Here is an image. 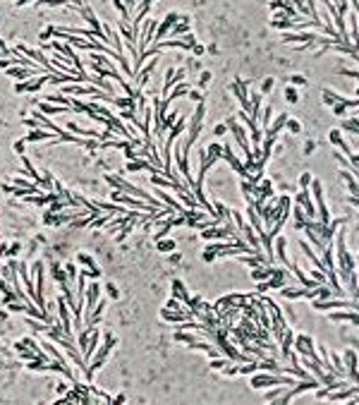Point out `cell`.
I'll use <instances>...</instances> for the list:
<instances>
[{
	"instance_id": "6da1fadb",
	"label": "cell",
	"mask_w": 359,
	"mask_h": 405,
	"mask_svg": "<svg viewBox=\"0 0 359 405\" xmlns=\"http://www.w3.org/2000/svg\"><path fill=\"white\" fill-rule=\"evenodd\" d=\"M345 233H347V230L337 228L335 240H333V250H335V269H340L342 281L357 271V262L352 259V252H347V245H345Z\"/></svg>"
},
{
	"instance_id": "7a4b0ae2",
	"label": "cell",
	"mask_w": 359,
	"mask_h": 405,
	"mask_svg": "<svg viewBox=\"0 0 359 405\" xmlns=\"http://www.w3.org/2000/svg\"><path fill=\"white\" fill-rule=\"evenodd\" d=\"M299 381L297 376H283V374H275V372H256L254 376H251V381H249V386L251 388H271V386H290L292 388L294 383Z\"/></svg>"
},
{
	"instance_id": "3957f363",
	"label": "cell",
	"mask_w": 359,
	"mask_h": 405,
	"mask_svg": "<svg viewBox=\"0 0 359 405\" xmlns=\"http://www.w3.org/2000/svg\"><path fill=\"white\" fill-rule=\"evenodd\" d=\"M204 115H206V106L204 103H199L196 106V110L192 113V118H189V122H187V132H185V146H194L196 142H199V137H201V130H204Z\"/></svg>"
},
{
	"instance_id": "277c9868",
	"label": "cell",
	"mask_w": 359,
	"mask_h": 405,
	"mask_svg": "<svg viewBox=\"0 0 359 405\" xmlns=\"http://www.w3.org/2000/svg\"><path fill=\"white\" fill-rule=\"evenodd\" d=\"M106 182L113 185L115 189H122V192L132 194V197H139V199H144V201H149V204L156 207V209H168V207H161V199H153L151 194H146V192H144L142 187H134L132 182H127V180H122V177H118V175H106Z\"/></svg>"
},
{
	"instance_id": "5b68a950",
	"label": "cell",
	"mask_w": 359,
	"mask_h": 405,
	"mask_svg": "<svg viewBox=\"0 0 359 405\" xmlns=\"http://www.w3.org/2000/svg\"><path fill=\"white\" fill-rule=\"evenodd\" d=\"M110 199L115 201V204H120V207H130V209H142V211H146V214H158V211H165V209H156L151 207L149 201H142V199L132 197V194H127V192H122V189H113L110 192ZM170 209V207H168ZM175 211V209H173Z\"/></svg>"
},
{
	"instance_id": "8992f818",
	"label": "cell",
	"mask_w": 359,
	"mask_h": 405,
	"mask_svg": "<svg viewBox=\"0 0 359 405\" xmlns=\"http://www.w3.org/2000/svg\"><path fill=\"white\" fill-rule=\"evenodd\" d=\"M113 348H115V336L106 333V343H103V345H98L96 352H94V360H91V364H89L87 369H84V376H87V381H91L94 372L103 367V362L108 360V355H110V350H113Z\"/></svg>"
},
{
	"instance_id": "52a82bcc",
	"label": "cell",
	"mask_w": 359,
	"mask_h": 405,
	"mask_svg": "<svg viewBox=\"0 0 359 405\" xmlns=\"http://www.w3.org/2000/svg\"><path fill=\"white\" fill-rule=\"evenodd\" d=\"M294 345V352L299 355V357H309V360H316L321 362V357L316 355V348H314V338L309 336V333H297L292 340Z\"/></svg>"
},
{
	"instance_id": "ba28073f",
	"label": "cell",
	"mask_w": 359,
	"mask_h": 405,
	"mask_svg": "<svg viewBox=\"0 0 359 405\" xmlns=\"http://www.w3.org/2000/svg\"><path fill=\"white\" fill-rule=\"evenodd\" d=\"M230 91H232V94H235V99L239 101L242 110H247V113H249V110H251V101H249V82H244V79H235V82L230 84Z\"/></svg>"
},
{
	"instance_id": "9c48e42d",
	"label": "cell",
	"mask_w": 359,
	"mask_h": 405,
	"mask_svg": "<svg viewBox=\"0 0 359 405\" xmlns=\"http://www.w3.org/2000/svg\"><path fill=\"white\" fill-rule=\"evenodd\" d=\"M342 362H345V372H347V379H352L354 383H359V357L354 348H347L342 352Z\"/></svg>"
},
{
	"instance_id": "30bf717a",
	"label": "cell",
	"mask_w": 359,
	"mask_h": 405,
	"mask_svg": "<svg viewBox=\"0 0 359 405\" xmlns=\"http://www.w3.org/2000/svg\"><path fill=\"white\" fill-rule=\"evenodd\" d=\"M294 207H302L306 211L309 219L316 221V207H314V197H311V189H299L294 194Z\"/></svg>"
},
{
	"instance_id": "8fae6325",
	"label": "cell",
	"mask_w": 359,
	"mask_h": 405,
	"mask_svg": "<svg viewBox=\"0 0 359 405\" xmlns=\"http://www.w3.org/2000/svg\"><path fill=\"white\" fill-rule=\"evenodd\" d=\"M34 271H36V285H34V288H36V297H34V300H36V305L46 312V295H44V274L46 271H44V262L34 264Z\"/></svg>"
},
{
	"instance_id": "7c38bea8",
	"label": "cell",
	"mask_w": 359,
	"mask_h": 405,
	"mask_svg": "<svg viewBox=\"0 0 359 405\" xmlns=\"http://www.w3.org/2000/svg\"><path fill=\"white\" fill-rule=\"evenodd\" d=\"M177 20H180V15H177V12H168V15H165V20L161 22V27H156L153 41H156V44H158V41H163L165 36L170 34V29L175 27V22H177Z\"/></svg>"
},
{
	"instance_id": "4fadbf2b",
	"label": "cell",
	"mask_w": 359,
	"mask_h": 405,
	"mask_svg": "<svg viewBox=\"0 0 359 405\" xmlns=\"http://www.w3.org/2000/svg\"><path fill=\"white\" fill-rule=\"evenodd\" d=\"M287 118H290L287 113H280V115H278L275 120H271V125H268V127L263 130V137H266V139H271V142H275V139H278V134L285 130V125H287Z\"/></svg>"
},
{
	"instance_id": "5bb4252c",
	"label": "cell",
	"mask_w": 359,
	"mask_h": 405,
	"mask_svg": "<svg viewBox=\"0 0 359 405\" xmlns=\"http://www.w3.org/2000/svg\"><path fill=\"white\" fill-rule=\"evenodd\" d=\"M337 175H340V180L345 182V187H347L349 194L359 199V180L354 177V173H352V170H347V168H342V170H340Z\"/></svg>"
},
{
	"instance_id": "9a60e30c",
	"label": "cell",
	"mask_w": 359,
	"mask_h": 405,
	"mask_svg": "<svg viewBox=\"0 0 359 405\" xmlns=\"http://www.w3.org/2000/svg\"><path fill=\"white\" fill-rule=\"evenodd\" d=\"M98 293H101V285H98L96 281L87 285V312H84V319L91 317V312H94V307H96V302H98Z\"/></svg>"
},
{
	"instance_id": "2e32d148",
	"label": "cell",
	"mask_w": 359,
	"mask_h": 405,
	"mask_svg": "<svg viewBox=\"0 0 359 405\" xmlns=\"http://www.w3.org/2000/svg\"><path fill=\"white\" fill-rule=\"evenodd\" d=\"M273 271H275V266L273 264H259V266H254L249 271L251 281H256V283H261V281H268L273 276Z\"/></svg>"
},
{
	"instance_id": "e0dca14e",
	"label": "cell",
	"mask_w": 359,
	"mask_h": 405,
	"mask_svg": "<svg viewBox=\"0 0 359 405\" xmlns=\"http://www.w3.org/2000/svg\"><path fill=\"white\" fill-rule=\"evenodd\" d=\"M328 142H330V144H335L337 149H340V151L345 153L347 158L352 156V149H349V144L345 142V137H342V130H330V132H328Z\"/></svg>"
},
{
	"instance_id": "ac0fdd59",
	"label": "cell",
	"mask_w": 359,
	"mask_h": 405,
	"mask_svg": "<svg viewBox=\"0 0 359 405\" xmlns=\"http://www.w3.org/2000/svg\"><path fill=\"white\" fill-rule=\"evenodd\" d=\"M139 170H149V173H158L156 168H153L146 158H134V161H130L127 163V173H139Z\"/></svg>"
},
{
	"instance_id": "d6986e66",
	"label": "cell",
	"mask_w": 359,
	"mask_h": 405,
	"mask_svg": "<svg viewBox=\"0 0 359 405\" xmlns=\"http://www.w3.org/2000/svg\"><path fill=\"white\" fill-rule=\"evenodd\" d=\"M51 137H55V132L46 130V127H34L24 139H27V142H44V139H51Z\"/></svg>"
},
{
	"instance_id": "ffe728a7",
	"label": "cell",
	"mask_w": 359,
	"mask_h": 405,
	"mask_svg": "<svg viewBox=\"0 0 359 405\" xmlns=\"http://www.w3.org/2000/svg\"><path fill=\"white\" fill-rule=\"evenodd\" d=\"M98 338H101V333H98V329L94 326L91 329V336H89V345H87V350H84V360H91L94 357V352H96V348H98Z\"/></svg>"
},
{
	"instance_id": "44dd1931",
	"label": "cell",
	"mask_w": 359,
	"mask_h": 405,
	"mask_svg": "<svg viewBox=\"0 0 359 405\" xmlns=\"http://www.w3.org/2000/svg\"><path fill=\"white\" fill-rule=\"evenodd\" d=\"M292 340H294V329H287L283 338L278 340V343H280V352H283V357H287V355L292 352Z\"/></svg>"
},
{
	"instance_id": "7402d4cb",
	"label": "cell",
	"mask_w": 359,
	"mask_h": 405,
	"mask_svg": "<svg viewBox=\"0 0 359 405\" xmlns=\"http://www.w3.org/2000/svg\"><path fill=\"white\" fill-rule=\"evenodd\" d=\"M146 158H149V163H151L158 173H163V158L158 156V149H156V144L153 142L149 144V156H146Z\"/></svg>"
},
{
	"instance_id": "603a6c76",
	"label": "cell",
	"mask_w": 359,
	"mask_h": 405,
	"mask_svg": "<svg viewBox=\"0 0 359 405\" xmlns=\"http://www.w3.org/2000/svg\"><path fill=\"white\" fill-rule=\"evenodd\" d=\"M39 110H41L44 115H58V113H75V108H70V106H51V103H41V106H39Z\"/></svg>"
},
{
	"instance_id": "cb8c5ba5",
	"label": "cell",
	"mask_w": 359,
	"mask_h": 405,
	"mask_svg": "<svg viewBox=\"0 0 359 405\" xmlns=\"http://www.w3.org/2000/svg\"><path fill=\"white\" fill-rule=\"evenodd\" d=\"M173 297H177L180 302H185V307H187V302H189V293H187L185 283H182V281H177V278L173 281Z\"/></svg>"
},
{
	"instance_id": "d4e9b609",
	"label": "cell",
	"mask_w": 359,
	"mask_h": 405,
	"mask_svg": "<svg viewBox=\"0 0 359 405\" xmlns=\"http://www.w3.org/2000/svg\"><path fill=\"white\" fill-rule=\"evenodd\" d=\"M340 127L345 132H352V134H357L359 137V115H354V118H342Z\"/></svg>"
},
{
	"instance_id": "484cf974",
	"label": "cell",
	"mask_w": 359,
	"mask_h": 405,
	"mask_svg": "<svg viewBox=\"0 0 359 405\" xmlns=\"http://www.w3.org/2000/svg\"><path fill=\"white\" fill-rule=\"evenodd\" d=\"M228 364H232V360H230L228 355H218V357H211V369L213 372H223Z\"/></svg>"
},
{
	"instance_id": "4316f807",
	"label": "cell",
	"mask_w": 359,
	"mask_h": 405,
	"mask_svg": "<svg viewBox=\"0 0 359 405\" xmlns=\"http://www.w3.org/2000/svg\"><path fill=\"white\" fill-rule=\"evenodd\" d=\"M177 118H180V110H170V113L163 118V122H161V132H158V134H163L165 130H170L175 122H177Z\"/></svg>"
},
{
	"instance_id": "83f0119b",
	"label": "cell",
	"mask_w": 359,
	"mask_h": 405,
	"mask_svg": "<svg viewBox=\"0 0 359 405\" xmlns=\"http://www.w3.org/2000/svg\"><path fill=\"white\" fill-rule=\"evenodd\" d=\"M206 153L211 156V158H213V161H216V163H218V161L223 158V144H220V142L208 144V146H206Z\"/></svg>"
},
{
	"instance_id": "f1b7e54d",
	"label": "cell",
	"mask_w": 359,
	"mask_h": 405,
	"mask_svg": "<svg viewBox=\"0 0 359 405\" xmlns=\"http://www.w3.org/2000/svg\"><path fill=\"white\" fill-rule=\"evenodd\" d=\"M46 101H48V103H55V106H70V108H72V101H70V96H65V94H51V96H46Z\"/></svg>"
},
{
	"instance_id": "f546056e",
	"label": "cell",
	"mask_w": 359,
	"mask_h": 405,
	"mask_svg": "<svg viewBox=\"0 0 359 405\" xmlns=\"http://www.w3.org/2000/svg\"><path fill=\"white\" fill-rule=\"evenodd\" d=\"M330 108H333V115H335V118H345V115H347V110H349V106H347V101H345V96H342V99L337 101L335 106H330Z\"/></svg>"
},
{
	"instance_id": "4dcf8cb0",
	"label": "cell",
	"mask_w": 359,
	"mask_h": 405,
	"mask_svg": "<svg viewBox=\"0 0 359 405\" xmlns=\"http://www.w3.org/2000/svg\"><path fill=\"white\" fill-rule=\"evenodd\" d=\"M189 32H192V27H189L187 22H175V27L170 29V34H168V36H173V39H175V36H185V34H189Z\"/></svg>"
},
{
	"instance_id": "1f68e13d",
	"label": "cell",
	"mask_w": 359,
	"mask_h": 405,
	"mask_svg": "<svg viewBox=\"0 0 359 405\" xmlns=\"http://www.w3.org/2000/svg\"><path fill=\"white\" fill-rule=\"evenodd\" d=\"M321 96H323V103H326L328 108H330V106H335L337 101L342 99L340 94H335V91H330V89H323V91H321Z\"/></svg>"
},
{
	"instance_id": "d6a6232c",
	"label": "cell",
	"mask_w": 359,
	"mask_h": 405,
	"mask_svg": "<svg viewBox=\"0 0 359 405\" xmlns=\"http://www.w3.org/2000/svg\"><path fill=\"white\" fill-rule=\"evenodd\" d=\"M287 388H290V386H275V391H268V393L263 395V400H266V403H273V400H278Z\"/></svg>"
},
{
	"instance_id": "836d02e7",
	"label": "cell",
	"mask_w": 359,
	"mask_h": 405,
	"mask_svg": "<svg viewBox=\"0 0 359 405\" xmlns=\"http://www.w3.org/2000/svg\"><path fill=\"white\" fill-rule=\"evenodd\" d=\"M41 348H44L46 352H51V355H53L55 360L67 362V360H65V355H63V352H58V350H55V345H53V343H46V340H41Z\"/></svg>"
},
{
	"instance_id": "e575fe53",
	"label": "cell",
	"mask_w": 359,
	"mask_h": 405,
	"mask_svg": "<svg viewBox=\"0 0 359 405\" xmlns=\"http://www.w3.org/2000/svg\"><path fill=\"white\" fill-rule=\"evenodd\" d=\"M311 182H314V175H311V173H302V175H299V180H297L299 189H309V187H311Z\"/></svg>"
},
{
	"instance_id": "d590c367",
	"label": "cell",
	"mask_w": 359,
	"mask_h": 405,
	"mask_svg": "<svg viewBox=\"0 0 359 405\" xmlns=\"http://www.w3.org/2000/svg\"><path fill=\"white\" fill-rule=\"evenodd\" d=\"M285 101H287V103H297V101H299V91H297L292 84L285 89Z\"/></svg>"
},
{
	"instance_id": "8d00e7d4",
	"label": "cell",
	"mask_w": 359,
	"mask_h": 405,
	"mask_svg": "<svg viewBox=\"0 0 359 405\" xmlns=\"http://www.w3.org/2000/svg\"><path fill=\"white\" fill-rule=\"evenodd\" d=\"M271 115H273V108L271 106H266V108H263V115H259V118H261V125H259L261 130H266V127L271 125Z\"/></svg>"
},
{
	"instance_id": "74e56055",
	"label": "cell",
	"mask_w": 359,
	"mask_h": 405,
	"mask_svg": "<svg viewBox=\"0 0 359 405\" xmlns=\"http://www.w3.org/2000/svg\"><path fill=\"white\" fill-rule=\"evenodd\" d=\"M173 250H175V240H165V238L158 240V252H173Z\"/></svg>"
},
{
	"instance_id": "f35d334b",
	"label": "cell",
	"mask_w": 359,
	"mask_h": 405,
	"mask_svg": "<svg viewBox=\"0 0 359 405\" xmlns=\"http://www.w3.org/2000/svg\"><path fill=\"white\" fill-rule=\"evenodd\" d=\"M285 127L292 132V134H299V132H302V122L294 120V118H287V125H285Z\"/></svg>"
},
{
	"instance_id": "ab89813d",
	"label": "cell",
	"mask_w": 359,
	"mask_h": 405,
	"mask_svg": "<svg viewBox=\"0 0 359 405\" xmlns=\"http://www.w3.org/2000/svg\"><path fill=\"white\" fill-rule=\"evenodd\" d=\"M187 99H189V101H194V103H204V94H201L199 89L192 87V89H189V94H187Z\"/></svg>"
},
{
	"instance_id": "60d3db41",
	"label": "cell",
	"mask_w": 359,
	"mask_h": 405,
	"mask_svg": "<svg viewBox=\"0 0 359 405\" xmlns=\"http://www.w3.org/2000/svg\"><path fill=\"white\" fill-rule=\"evenodd\" d=\"M273 84H275V79H273V77H266V79L261 82V94H271Z\"/></svg>"
},
{
	"instance_id": "b9f144b4",
	"label": "cell",
	"mask_w": 359,
	"mask_h": 405,
	"mask_svg": "<svg viewBox=\"0 0 359 405\" xmlns=\"http://www.w3.org/2000/svg\"><path fill=\"white\" fill-rule=\"evenodd\" d=\"M290 84H292V87H304L306 77L304 75H292V77H290Z\"/></svg>"
},
{
	"instance_id": "7bdbcfd3",
	"label": "cell",
	"mask_w": 359,
	"mask_h": 405,
	"mask_svg": "<svg viewBox=\"0 0 359 405\" xmlns=\"http://www.w3.org/2000/svg\"><path fill=\"white\" fill-rule=\"evenodd\" d=\"M342 77H352V79H359V70H347V67H340L337 70Z\"/></svg>"
},
{
	"instance_id": "ee69618b",
	"label": "cell",
	"mask_w": 359,
	"mask_h": 405,
	"mask_svg": "<svg viewBox=\"0 0 359 405\" xmlns=\"http://www.w3.org/2000/svg\"><path fill=\"white\" fill-rule=\"evenodd\" d=\"M208 82H211V72H208V70H204V72H201V77H199V84H196V87H208Z\"/></svg>"
},
{
	"instance_id": "f6af8a7d",
	"label": "cell",
	"mask_w": 359,
	"mask_h": 405,
	"mask_svg": "<svg viewBox=\"0 0 359 405\" xmlns=\"http://www.w3.org/2000/svg\"><path fill=\"white\" fill-rule=\"evenodd\" d=\"M225 132H230V130H228V125H225V122H220V125H216V127H213V134H216V137H223Z\"/></svg>"
},
{
	"instance_id": "bcb514c9",
	"label": "cell",
	"mask_w": 359,
	"mask_h": 405,
	"mask_svg": "<svg viewBox=\"0 0 359 405\" xmlns=\"http://www.w3.org/2000/svg\"><path fill=\"white\" fill-rule=\"evenodd\" d=\"M65 271H67V283H72V281H75V278H77L75 266H72V264H67V266H65Z\"/></svg>"
},
{
	"instance_id": "7dc6e473",
	"label": "cell",
	"mask_w": 359,
	"mask_h": 405,
	"mask_svg": "<svg viewBox=\"0 0 359 405\" xmlns=\"http://www.w3.org/2000/svg\"><path fill=\"white\" fill-rule=\"evenodd\" d=\"M79 262H82V264H87V266H94V259H91L89 254H84V252L79 254Z\"/></svg>"
},
{
	"instance_id": "c3c4849f",
	"label": "cell",
	"mask_w": 359,
	"mask_h": 405,
	"mask_svg": "<svg viewBox=\"0 0 359 405\" xmlns=\"http://www.w3.org/2000/svg\"><path fill=\"white\" fill-rule=\"evenodd\" d=\"M106 290H108V295H110V297H120L118 288H115V285H113V283H108V285H106Z\"/></svg>"
},
{
	"instance_id": "681fc988",
	"label": "cell",
	"mask_w": 359,
	"mask_h": 405,
	"mask_svg": "<svg viewBox=\"0 0 359 405\" xmlns=\"http://www.w3.org/2000/svg\"><path fill=\"white\" fill-rule=\"evenodd\" d=\"M192 53H194V55H201V53H204V46H201V44H196L194 48H192Z\"/></svg>"
},
{
	"instance_id": "f907efd6",
	"label": "cell",
	"mask_w": 359,
	"mask_h": 405,
	"mask_svg": "<svg viewBox=\"0 0 359 405\" xmlns=\"http://www.w3.org/2000/svg\"><path fill=\"white\" fill-rule=\"evenodd\" d=\"M316 149V144L314 142H306V146H304V153H311Z\"/></svg>"
},
{
	"instance_id": "816d5d0a",
	"label": "cell",
	"mask_w": 359,
	"mask_h": 405,
	"mask_svg": "<svg viewBox=\"0 0 359 405\" xmlns=\"http://www.w3.org/2000/svg\"><path fill=\"white\" fill-rule=\"evenodd\" d=\"M15 149H17V153H22L24 151V142H17L15 144Z\"/></svg>"
},
{
	"instance_id": "f5cc1de1",
	"label": "cell",
	"mask_w": 359,
	"mask_h": 405,
	"mask_svg": "<svg viewBox=\"0 0 359 405\" xmlns=\"http://www.w3.org/2000/svg\"><path fill=\"white\" fill-rule=\"evenodd\" d=\"M352 10L357 12V17H359V0H352Z\"/></svg>"
},
{
	"instance_id": "db71d44e",
	"label": "cell",
	"mask_w": 359,
	"mask_h": 405,
	"mask_svg": "<svg viewBox=\"0 0 359 405\" xmlns=\"http://www.w3.org/2000/svg\"><path fill=\"white\" fill-rule=\"evenodd\" d=\"M354 99H359V87L354 89Z\"/></svg>"
},
{
	"instance_id": "11a10c76",
	"label": "cell",
	"mask_w": 359,
	"mask_h": 405,
	"mask_svg": "<svg viewBox=\"0 0 359 405\" xmlns=\"http://www.w3.org/2000/svg\"><path fill=\"white\" fill-rule=\"evenodd\" d=\"M357 271H359V257H357Z\"/></svg>"
}]
</instances>
